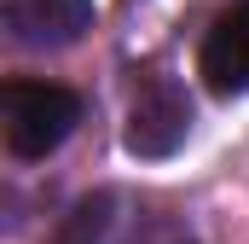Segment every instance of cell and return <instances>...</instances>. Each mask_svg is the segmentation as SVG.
<instances>
[{"mask_svg": "<svg viewBox=\"0 0 249 244\" xmlns=\"http://www.w3.org/2000/svg\"><path fill=\"white\" fill-rule=\"evenodd\" d=\"M81 122V93L64 81H6L0 87V134L18 163L53 157Z\"/></svg>", "mask_w": 249, "mask_h": 244, "instance_id": "obj_1", "label": "cell"}, {"mask_svg": "<svg viewBox=\"0 0 249 244\" xmlns=\"http://www.w3.org/2000/svg\"><path fill=\"white\" fill-rule=\"evenodd\" d=\"M186 140H191V93H186V81L168 76V70H157V64L139 70L133 76V105H127L122 145L139 163H162Z\"/></svg>", "mask_w": 249, "mask_h": 244, "instance_id": "obj_2", "label": "cell"}, {"mask_svg": "<svg viewBox=\"0 0 249 244\" xmlns=\"http://www.w3.org/2000/svg\"><path fill=\"white\" fill-rule=\"evenodd\" d=\"M93 0H6V41L23 53H64L93 29Z\"/></svg>", "mask_w": 249, "mask_h": 244, "instance_id": "obj_3", "label": "cell"}, {"mask_svg": "<svg viewBox=\"0 0 249 244\" xmlns=\"http://www.w3.org/2000/svg\"><path fill=\"white\" fill-rule=\"evenodd\" d=\"M197 76L214 99H244L249 93V0H232L197 47Z\"/></svg>", "mask_w": 249, "mask_h": 244, "instance_id": "obj_4", "label": "cell"}, {"mask_svg": "<svg viewBox=\"0 0 249 244\" xmlns=\"http://www.w3.org/2000/svg\"><path fill=\"white\" fill-rule=\"evenodd\" d=\"M58 244H145V203L133 192H122V186L87 192L64 215Z\"/></svg>", "mask_w": 249, "mask_h": 244, "instance_id": "obj_5", "label": "cell"}]
</instances>
